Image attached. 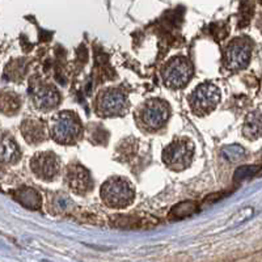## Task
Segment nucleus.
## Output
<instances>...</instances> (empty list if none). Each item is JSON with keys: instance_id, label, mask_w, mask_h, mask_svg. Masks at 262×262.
I'll list each match as a JSON object with an SVG mask.
<instances>
[{"instance_id": "nucleus-1", "label": "nucleus", "mask_w": 262, "mask_h": 262, "mask_svg": "<svg viewBox=\"0 0 262 262\" xmlns=\"http://www.w3.org/2000/svg\"><path fill=\"white\" fill-rule=\"evenodd\" d=\"M50 135L57 143L71 146L83 137V125L75 112L63 111L51 118Z\"/></svg>"}, {"instance_id": "nucleus-2", "label": "nucleus", "mask_w": 262, "mask_h": 262, "mask_svg": "<svg viewBox=\"0 0 262 262\" xmlns=\"http://www.w3.org/2000/svg\"><path fill=\"white\" fill-rule=\"evenodd\" d=\"M170 117L169 104L161 98H149L135 113L138 126L147 133H155L167 125Z\"/></svg>"}, {"instance_id": "nucleus-3", "label": "nucleus", "mask_w": 262, "mask_h": 262, "mask_svg": "<svg viewBox=\"0 0 262 262\" xmlns=\"http://www.w3.org/2000/svg\"><path fill=\"white\" fill-rule=\"evenodd\" d=\"M102 201L111 209H126L134 202L135 190L123 177H111L102 184L100 190Z\"/></svg>"}, {"instance_id": "nucleus-4", "label": "nucleus", "mask_w": 262, "mask_h": 262, "mask_svg": "<svg viewBox=\"0 0 262 262\" xmlns=\"http://www.w3.org/2000/svg\"><path fill=\"white\" fill-rule=\"evenodd\" d=\"M128 102L127 95L121 88H106L101 91L96 97V114L102 118H116L127 114Z\"/></svg>"}, {"instance_id": "nucleus-5", "label": "nucleus", "mask_w": 262, "mask_h": 262, "mask_svg": "<svg viewBox=\"0 0 262 262\" xmlns=\"http://www.w3.org/2000/svg\"><path fill=\"white\" fill-rule=\"evenodd\" d=\"M194 75V66L191 60L186 57H174L168 60L161 70L165 86L170 90H180L189 84Z\"/></svg>"}, {"instance_id": "nucleus-6", "label": "nucleus", "mask_w": 262, "mask_h": 262, "mask_svg": "<svg viewBox=\"0 0 262 262\" xmlns=\"http://www.w3.org/2000/svg\"><path fill=\"white\" fill-rule=\"evenodd\" d=\"M194 156V144L188 138H176L163 151L164 164L174 172L190 167Z\"/></svg>"}, {"instance_id": "nucleus-7", "label": "nucleus", "mask_w": 262, "mask_h": 262, "mask_svg": "<svg viewBox=\"0 0 262 262\" xmlns=\"http://www.w3.org/2000/svg\"><path fill=\"white\" fill-rule=\"evenodd\" d=\"M222 98L221 90L212 83H203L191 92L189 97L191 112L195 116L203 117L211 113L219 105Z\"/></svg>"}, {"instance_id": "nucleus-8", "label": "nucleus", "mask_w": 262, "mask_h": 262, "mask_svg": "<svg viewBox=\"0 0 262 262\" xmlns=\"http://www.w3.org/2000/svg\"><path fill=\"white\" fill-rule=\"evenodd\" d=\"M252 41L248 37H236L224 49V66L229 71L245 69L252 58Z\"/></svg>"}, {"instance_id": "nucleus-9", "label": "nucleus", "mask_w": 262, "mask_h": 262, "mask_svg": "<svg viewBox=\"0 0 262 262\" xmlns=\"http://www.w3.org/2000/svg\"><path fill=\"white\" fill-rule=\"evenodd\" d=\"M30 169L42 181H54L60 174V159L53 151L37 152L30 160Z\"/></svg>"}, {"instance_id": "nucleus-10", "label": "nucleus", "mask_w": 262, "mask_h": 262, "mask_svg": "<svg viewBox=\"0 0 262 262\" xmlns=\"http://www.w3.org/2000/svg\"><path fill=\"white\" fill-rule=\"evenodd\" d=\"M30 100L37 111L46 113L59 105L60 93L55 86L45 81H30Z\"/></svg>"}, {"instance_id": "nucleus-11", "label": "nucleus", "mask_w": 262, "mask_h": 262, "mask_svg": "<svg viewBox=\"0 0 262 262\" xmlns=\"http://www.w3.org/2000/svg\"><path fill=\"white\" fill-rule=\"evenodd\" d=\"M66 182L70 190L78 195H85L91 193L95 186L90 170L80 164H72L66 172Z\"/></svg>"}, {"instance_id": "nucleus-12", "label": "nucleus", "mask_w": 262, "mask_h": 262, "mask_svg": "<svg viewBox=\"0 0 262 262\" xmlns=\"http://www.w3.org/2000/svg\"><path fill=\"white\" fill-rule=\"evenodd\" d=\"M20 131L24 139L27 140V143L32 144V146L45 142L46 137H48L45 122L42 119L32 118V117L23 121L20 126Z\"/></svg>"}, {"instance_id": "nucleus-13", "label": "nucleus", "mask_w": 262, "mask_h": 262, "mask_svg": "<svg viewBox=\"0 0 262 262\" xmlns=\"http://www.w3.org/2000/svg\"><path fill=\"white\" fill-rule=\"evenodd\" d=\"M243 135L247 139H258L262 135V112L254 111L247 116L243 126Z\"/></svg>"}, {"instance_id": "nucleus-14", "label": "nucleus", "mask_w": 262, "mask_h": 262, "mask_svg": "<svg viewBox=\"0 0 262 262\" xmlns=\"http://www.w3.org/2000/svg\"><path fill=\"white\" fill-rule=\"evenodd\" d=\"M2 159L4 164H17L21 159V151L12 137L4 135L2 140Z\"/></svg>"}, {"instance_id": "nucleus-15", "label": "nucleus", "mask_w": 262, "mask_h": 262, "mask_svg": "<svg viewBox=\"0 0 262 262\" xmlns=\"http://www.w3.org/2000/svg\"><path fill=\"white\" fill-rule=\"evenodd\" d=\"M15 198L28 209L38 210L41 207V195L32 188H24L16 191Z\"/></svg>"}, {"instance_id": "nucleus-16", "label": "nucleus", "mask_w": 262, "mask_h": 262, "mask_svg": "<svg viewBox=\"0 0 262 262\" xmlns=\"http://www.w3.org/2000/svg\"><path fill=\"white\" fill-rule=\"evenodd\" d=\"M21 100L16 93H4L2 97V109L4 114H15L20 109Z\"/></svg>"}, {"instance_id": "nucleus-17", "label": "nucleus", "mask_w": 262, "mask_h": 262, "mask_svg": "<svg viewBox=\"0 0 262 262\" xmlns=\"http://www.w3.org/2000/svg\"><path fill=\"white\" fill-rule=\"evenodd\" d=\"M259 3H261V4H262V0H259Z\"/></svg>"}]
</instances>
